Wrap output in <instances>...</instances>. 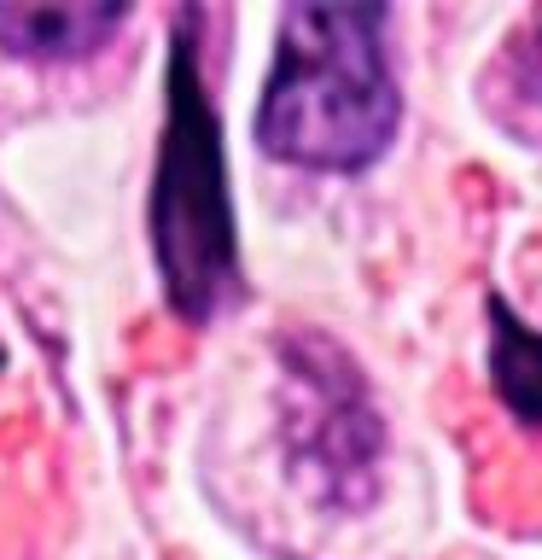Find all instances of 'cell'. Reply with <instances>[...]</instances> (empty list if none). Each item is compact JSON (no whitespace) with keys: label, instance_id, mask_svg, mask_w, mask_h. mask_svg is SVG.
Here are the masks:
<instances>
[{"label":"cell","instance_id":"5b68a950","mask_svg":"<svg viewBox=\"0 0 542 560\" xmlns=\"http://www.w3.org/2000/svg\"><path fill=\"white\" fill-rule=\"evenodd\" d=\"M502 77H507V94H514V105L507 112H496L507 129L531 135L542 147V12L525 24V35H514L502 52Z\"/></svg>","mask_w":542,"mask_h":560},{"label":"cell","instance_id":"3957f363","mask_svg":"<svg viewBox=\"0 0 542 560\" xmlns=\"http://www.w3.org/2000/svg\"><path fill=\"white\" fill-rule=\"evenodd\" d=\"M122 24V7H0V42L24 59H76Z\"/></svg>","mask_w":542,"mask_h":560},{"label":"cell","instance_id":"277c9868","mask_svg":"<svg viewBox=\"0 0 542 560\" xmlns=\"http://www.w3.org/2000/svg\"><path fill=\"white\" fill-rule=\"evenodd\" d=\"M490 322H496V385L507 397V409L519 420L542 427V339L525 322H514L502 304H490Z\"/></svg>","mask_w":542,"mask_h":560},{"label":"cell","instance_id":"7a4b0ae2","mask_svg":"<svg viewBox=\"0 0 542 560\" xmlns=\"http://www.w3.org/2000/svg\"><path fill=\"white\" fill-rule=\"evenodd\" d=\"M152 245L164 269L169 304L204 322L210 310L234 292V205H227V170H222V129L204 100L192 42H175L169 52V122H164V158H157L152 187Z\"/></svg>","mask_w":542,"mask_h":560},{"label":"cell","instance_id":"6da1fadb","mask_svg":"<svg viewBox=\"0 0 542 560\" xmlns=\"http://www.w3.org/2000/svg\"><path fill=\"white\" fill-rule=\"evenodd\" d=\"M379 7H286L257 140L309 170H362L397 135Z\"/></svg>","mask_w":542,"mask_h":560}]
</instances>
